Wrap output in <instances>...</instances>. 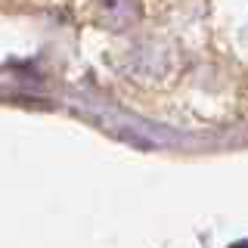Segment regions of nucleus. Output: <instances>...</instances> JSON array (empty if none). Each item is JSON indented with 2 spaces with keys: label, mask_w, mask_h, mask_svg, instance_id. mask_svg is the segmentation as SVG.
Returning <instances> with one entry per match:
<instances>
[{
  "label": "nucleus",
  "mask_w": 248,
  "mask_h": 248,
  "mask_svg": "<svg viewBox=\"0 0 248 248\" xmlns=\"http://www.w3.org/2000/svg\"><path fill=\"white\" fill-rule=\"evenodd\" d=\"M93 13L96 22L108 28H127L140 19V0H93Z\"/></svg>",
  "instance_id": "nucleus-1"
}]
</instances>
